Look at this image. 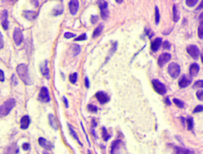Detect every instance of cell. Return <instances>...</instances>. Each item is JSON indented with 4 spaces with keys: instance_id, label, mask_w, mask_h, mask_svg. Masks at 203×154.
Wrapping results in <instances>:
<instances>
[{
    "instance_id": "cell-14",
    "label": "cell",
    "mask_w": 203,
    "mask_h": 154,
    "mask_svg": "<svg viewBox=\"0 0 203 154\" xmlns=\"http://www.w3.org/2000/svg\"><path fill=\"white\" fill-rule=\"evenodd\" d=\"M79 9V1L77 0H72L69 2V11L71 15H76Z\"/></svg>"
},
{
    "instance_id": "cell-24",
    "label": "cell",
    "mask_w": 203,
    "mask_h": 154,
    "mask_svg": "<svg viewBox=\"0 0 203 154\" xmlns=\"http://www.w3.org/2000/svg\"><path fill=\"white\" fill-rule=\"evenodd\" d=\"M24 16H25V18H26L27 20H29V21H31V20H34V18L36 17V13L34 12V11H25L24 12Z\"/></svg>"
},
{
    "instance_id": "cell-37",
    "label": "cell",
    "mask_w": 203,
    "mask_h": 154,
    "mask_svg": "<svg viewBox=\"0 0 203 154\" xmlns=\"http://www.w3.org/2000/svg\"><path fill=\"white\" fill-rule=\"evenodd\" d=\"M76 36L75 34H72V33H69V32H67L64 34V38H67V39H69V38H75V37Z\"/></svg>"
},
{
    "instance_id": "cell-12",
    "label": "cell",
    "mask_w": 203,
    "mask_h": 154,
    "mask_svg": "<svg viewBox=\"0 0 203 154\" xmlns=\"http://www.w3.org/2000/svg\"><path fill=\"white\" fill-rule=\"evenodd\" d=\"M95 96H96L97 99H98V101L101 104L106 103V102H109V100H110V98L108 97V95L102 92H97Z\"/></svg>"
},
{
    "instance_id": "cell-50",
    "label": "cell",
    "mask_w": 203,
    "mask_h": 154,
    "mask_svg": "<svg viewBox=\"0 0 203 154\" xmlns=\"http://www.w3.org/2000/svg\"><path fill=\"white\" fill-rule=\"evenodd\" d=\"M64 102H65V106H66V107H68V100H67L65 97H64Z\"/></svg>"
},
{
    "instance_id": "cell-53",
    "label": "cell",
    "mask_w": 203,
    "mask_h": 154,
    "mask_svg": "<svg viewBox=\"0 0 203 154\" xmlns=\"http://www.w3.org/2000/svg\"><path fill=\"white\" fill-rule=\"evenodd\" d=\"M201 62H202V64H203V51H202V52L201 53Z\"/></svg>"
},
{
    "instance_id": "cell-9",
    "label": "cell",
    "mask_w": 203,
    "mask_h": 154,
    "mask_svg": "<svg viewBox=\"0 0 203 154\" xmlns=\"http://www.w3.org/2000/svg\"><path fill=\"white\" fill-rule=\"evenodd\" d=\"M192 82V78L188 75H183L178 80V85L180 88H187L189 86Z\"/></svg>"
},
{
    "instance_id": "cell-13",
    "label": "cell",
    "mask_w": 203,
    "mask_h": 154,
    "mask_svg": "<svg viewBox=\"0 0 203 154\" xmlns=\"http://www.w3.org/2000/svg\"><path fill=\"white\" fill-rule=\"evenodd\" d=\"M41 74H42L47 79H49V69H48V61H45L41 65Z\"/></svg>"
},
{
    "instance_id": "cell-4",
    "label": "cell",
    "mask_w": 203,
    "mask_h": 154,
    "mask_svg": "<svg viewBox=\"0 0 203 154\" xmlns=\"http://www.w3.org/2000/svg\"><path fill=\"white\" fill-rule=\"evenodd\" d=\"M98 7L100 8L101 11L102 18L103 20H106L109 17V11H108V3L106 1H98Z\"/></svg>"
},
{
    "instance_id": "cell-10",
    "label": "cell",
    "mask_w": 203,
    "mask_h": 154,
    "mask_svg": "<svg viewBox=\"0 0 203 154\" xmlns=\"http://www.w3.org/2000/svg\"><path fill=\"white\" fill-rule=\"evenodd\" d=\"M171 54L169 53H162L158 58V65H160V67H163L164 65H165L166 63H168V61L171 60Z\"/></svg>"
},
{
    "instance_id": "cell-26",
    "label": "cell",
    "mask_w": 203,
    "mask_h": 154,
    "mask_svg": "<svg viewBox=\"0 0 203 154\" xmlns=\"http://www.w3.org/2000/svg\"><path fill=\"white\" fill-rule=\"evenodd\" d=\"M68 127H69L70 132H71V134L74 137V138H75V139L76 140L77 142H78V143H79V144H80V145H82V144H81L80 141H79V139L78 136H77V134H76V133H75V131L74 130L73 127H72V126H71V125H70V124H68Z\"/></svg>"
},
{
    "instance_id": "cell-15",
    "label": "cell",
    "mask_w": 203,
    "mask_h": 154,
    "mask_svg": "<svg viewBox=\"0 0 203 154\" xmlns=\"http://www.w3.org/2000/svg\"><path fill=\"white\" fill-rule=\"evenodd\" d=\"M38 142H39V145H41V147H43V148H45V149H51L53 148L52 144L50 142H48V141H47L46 139H45V138H40L39 139H38Z\"/></svg>"
},
{
    "instance_id": "cell-11",
    "label": "cell",
    "mask_w": 203,
    "mask_h": 154,
    "mask_svg": "<svg viewBox=\"0 0 203 154\" xmlns=\"http://www.w3.org/2000/svg\"><path fill=\"white\" fill-rule=\"evenodd\" d=\"M18 152V147L16 143H12L7 147L3 154H17Z\"/></svg>"
},
{
    "instance_id": "cell-2",
    "label": "cell",
    "mask_w": 203,
    "mask_h": 154,
    "mask_svg": "<svg viewBox=\"0 0 203 154\" xmlns=\"http://www.w3.org/2000/svg\"><path fill=\"white\" fill-rule=\"evenodd\" d=\"M16 104L15 99L11 98L3 102L2 106H0V117H5L11 112V110L14 107Z\"/></svg>"
},
{
    "instance_id": "cell-7",
    "label": "cell",
    "mask_w": 203,
    "mask_h": 154,
    "mask_svg": "<svg viewBox=\"0 0 203 154\" xmlns=\"http://www.w3.org/2000/svg\"><path fill=\"white\" fill-rule=\"evenodd\" d=\"M13 38H14V41L17 45H21V43L23 41V35H22V32L20 29V28L17 27L14 29Z\"/></svg>"
},
{
    "instance_id": "cell-43",
    "label": "cell",
    "mask_w": 203,
    "mask_h": 154,
    "mask_svg": "<svg viewBox=\"0 0 203 154\" xmlns=\"http://www.w3.org/2000/svg\"><path fill=\"white\" fill-rule=\"evenodd\" d=\"M11 80H12V84L14 86L18 84V80H17V78H15V75H14V74L12 75V79H11Z\"/></svg>"
},
{
    "instance_id": "cell-39",
    "label": "cell",
    "mask_w": 203,
    "mask_h": 154,
    "mask_svg": "<svg viewBox=\"0 0 203 154\" xmlns=\"http://www.w3.org/2000/svg\"><path fill=\"white\" fill-rule=\"evenodd\" d=\"M86 39H87V35H86V34H83L81 36L75 38V41H85Z\"/></svg>"
},
{
    "instance_id": "cell-18",
    "label": "cell",
    "mask_w": 203,
    "mask_h": 154,
    "mask_svg": "<svg viewBox=\"0 0 203 154\" xmlns=\"http://www.w3.org/2000/svg\"><path fill=\"white\" fill-rule=\"evenodd\" d=\"M30 123V119L28 115H25L21 118V128L22 129H26Z\"/></svg>"
},
{
    "instance_id": "cell-40",
    "label": "cell",
    "mask_w": 203,
    "mask_h": 154,
    "mask_svg": "<svg viewBox=\"0 0 203 154\" xmlns=\"http://www.w3.org/2000/svg\"><path fill=\"white\" fill-rule=\"evenodd\" d=\"M102 132H103V138L105 141H107V140L110 138V135L107 134L106 132V129H105V128H102Z\"/></svg>"
},
{
    "instance_id": "cell-30",
    "label": "cell",
    "mask_w": 203,
    "mask_h": 154,
    "mask_svg": "<svg viewBox=\"0 0 203 154\" xmlns=\"http://www.w3.org/2000/svg\"><path fill=\"white\" fill-rule=\"evenodd\" d=\"M69 80L71 84H75L77 81V73L74 72V73L71 74L69 76Z\"/></svg>"
},
{
    "instance_id": "cell-21",
    "label": "cell",
    "mask_w": 203,
    "mask_h": 154,
    "mask_svg": "<svg viewBox=\"0 0 203 154\" xmlns=\"http://www.w3.org/2000/svg\"><path fill=\"white\" fill-rule=\"evenodd\" d=\"M48 121H49V123L50 125H51V126H52L55 130H56V129H58V126H57L55 116H54L53 115H52V114H50V115H48Z\"/></svg>"
},
{
    "instance_id": "cell-8",
    "label": "cell",
    "mask_w": 203,
    "mask_h": 154,
    "mask_svg": "<svg viewBox=\"0 0 203 154\" xmlns=\"http://www.w3.org/2000/svg\"><path fill=\"white\" fill-rule=\"evenodd\" d=\"M39 99L43 102H48L50 101L49 92H48V88L45 87H43L40 91Z\"/></svg>"
},
{
    "instance_id": "cell-6",
    "label": "cell",
    "mask_w": 203,
    "mask_h": 154,
    "mask_svg": "<svg viewBox=\"0 0 203 154\" xmlns=\"http://www.w3.org/2000/svg\"><path fill=\"white\" fill-rule=\"evenodd\" d=\"M187 51L193 59L198 60V58L199 57L200 50L199 48H198L196 45H189V46H187Z\"/></svg>"
},
{
    "instance_id": "cell-41",
    "label": "cell",
    "mask_w": 203,
    "mask_h": 154,
    "mask_svg": "<svg viewBox=\"0 0 203 154\" xmlns=\"http://www.w3.org/2000/svg\"><path fill=\"white\" fill-rule=\"evenodd\" d=\"M3 45H4L3 36H2V34H1V32H0V50L3 48Z\"/></svg>"
},
{
    "instance_id": "cell-25",
    "label": "cell",
    "mask_w": 203,
    "mask_h": 154,
    "mask_svg": "<svg viewBox=\"0 0 203 154\" xmlns=\"http://www.w3.org/2000/svg\"><path fill=\"white\" fill-rule=\"evenodd\" d=\"M103 29V25L102 24H100L97 28H95V31L93 33V38H96V37L99 36L100 34H101L102 31Z\"/></svg>"
},
{
    "instance_id": "cell-33",
    "label": "cell",
    "mask_w": 203,
    "mask_h": 154,
    "mask_svg": "<svg viewBox=\"0 0 203 154\" xmlns=\"http://www.w3.org/2000/svg\"><path fill=\"white\" fill-rule=\"evenodd\" d=\"M155 15H156V24L158 25L160 22V12H159V9L157 7L155 8Z\"/></svg>"
},
{
    "instance_id": "cell-34",
    "label": "cell",
    "mask_w": 203,
    "mask_h": 154,
    "mask_svg": "<svg viewBox=\"0 0 203 154\" xmlns=\"http://www.w3.org/2000/svg\"><path fill=\"white\" fill-rule=\"evenodd\" d=\"M177 152H178V154H191V152L189 150L181 149V148H177Z\"/></svg>"
},
{
    "instance_id": "cell-1",
    "label": "cell",
    "mask_w": 203,
    "mask_h": 154,
    "mask_svg": "<svg viewBox=\"0 0 203 154\" xmlns=\"http://www.w3.org/2000/svg\"><path fill=\"white\" fill-rule=\"evenodd\" d=\"M16 71L18 76L20 77V79L22 80V82L25 85H31L32 82H31L30 77H29V69L26 65H25V64L19 65L17 67Z\"/></svg>"
},
{
    "instance_id": "cell-54",
    "label": "cell",
    "mask_w": 203,
    "mask_h": 154,
    "mask_svg": "<svg viewBox=\"0 0 203 154\" xmlns=\"http://www.w3.org/2000/svg\"><path fill=\"white\" fill-rule=\"evenodd\" d=\"M43 153H44V154H50V153H49V152H46V151H45V152H43Z\"/></svg>"
},
{
    "instance_id": "cell-17",
    "label": "cell",
    "mask_w": 203,
    "mask_h": 154,
    "mask_svg": "<svg viewBox=\"0 0 203 154\" xmlns=\"http://www.w3.org/2000/svg\"><path fill=\"white\" fill-rule=\"evenodd\" d=\"M199 65H198V64H196V63H194V64H192V65H191V67H190V75L192 77L196 76V75H198V72H199Z\"/></svg>"
},
{
    "instance_id": "cell-51",
    "label": "cell",
    "mask_w": 203,
    "mask_h": 154,
    "mask_svg": "<svg viewBox=\"0 0 203 154\" xmlns=\"http://www.w3.org/2000/svg\"><path fill=\"white\" fill-rule=\"evenodd\" d=\"M202 7H203V1H201V4H200L199 7H198L197 8V10H200V9H201V8H202Z\"/></svg>"
},
{
    "instance_id": "cell-29",
    "label": "cell",
    "mask_w": 203,
    "mask_h": 154,
    "mask_svg": "<svg viewBox=\"0 0 203 154\" xmlns=\"http://www.w3.org/2000/svg\"><path fill=\"white\" fill-rule=\"evenodd\" d=\"M187 128L189 130H191L194 128V121H193L192 118H189L187 119Z\"/></svg>"
},
{
    "instance_id": "cell-38",
    "label": "cell",
    "mask_w": 203,
    "mask_h": 154,
    "mask_svg": "<svg viewBox=\"0 0 203 154\" xmlns=\"http://www.w3.org/2000/svg\"><path fill=\"white\" fill-rule=\"evenodd\" d=\"M196 96L200 101H203V91H198L196 92Z\"/></svg>"
},
{
    "instance_id": "cell-22",
    "label": "cell",
    "mask_w": 203,
    "mask_h": 154,
    "mask_svg": "<svg viewBox=\"0 0 203 154\" xmlns=\"http://www.w3.org/2000/svg\"><path fill=\"white\" fill-rule=\"evenodd\" d=\"M71 52H72V56H73V57H75V56H77L78 54H79V52H80L81 51L80 46H79V45H76V44H73L71 47Z\"/></svg>"
},
{
    "instance_id": "cell-44",
    "label": "cell",
    "mask_w": 203,
    "mask_h": 154,
    "mask_svg": "<svg viewBox=\"0 0 203 154\" xmlns=\"http://www.w3.org/2000/svg\"><path fill=\"white\" fill-rule=\"evenodd\" d=\"M5 80V76H4V72L3 71H2V70L0 69V81H3Z\"/></svg>"
},
{
    "instance_id": "cell-36",
    "label": "cell",
    "mask_w": 203,
    "mask_h": 154,
    "mask_svg": "<svg viewBox=\"0 0 203 154\" xmlns=\"http://www.w3.org/2000/svg\"><path fill=\"white\" fill-rule=\"evenodd\" d=\"M194 88H203V80H198L194 84Z\"/></svg>"
},
{
    "instance_id": "cell-23",
    "label": "cell",
    "mask_w": 203,
    "mask_h": 154,
    "mask_svg": "<svg viewBox=\"0 0 203 154\" xmlns=\"http://www.w3.org/2000/svg\"><path fill=\"white\" fill-rule=\"evenodd\" d=\"M179 11H178L176 5H174V7H173V20H174V22H178L179 20Z\"/></svg>"
},
{
    "instance_id": "cell-5",
    "label": "cell",
    "mask_w": 203,
    "mask_h": 154,
    "mask_svg": "<svg viewBox=\"0 0 203 154\" xmlns=\"http://www.w3.org/2000/svg\"><path fill=\"white\" fill-rule=\"evenodd\" d=\"M151 83H152V86H153L154 90L157 93H159L160 95H164V94L166 93L165 86L160 81L157 80V79H153V80L151 81Z\"/></svg>"
},
{
    "instance_id": "cell-52",
    "label": "cell",
    "mask_w": 203,
    "mask_h": 154,
    "mask_svg": "<svg viewBox=\"0 0 203 154\" xmlns=\"http://www.w3.org/2000/svg\"><path fill=\"white\" fill-rule=\"evenodd\" d=\"M166 102L168 103V105H171V102L169 101V98H167V99H166Z\"/></svg>"
},
{
    "instance_id": "cell-35",
    "label": "cell",
    "mask_w": 203,
    "mask_h": 154,
    "mask_svg": "<svg viewBox=\"0 0 203 154\" xmlns=\"http://www.w3.org/2000/svg\"><path fill=\"white\" fill-rule=\"evenodd\" d=\"M88 111H91V112H97V111H98L97 106H94V105H92V104H89V105H88Z\"/></svg>"
},
{
    "instance_id": "cell-49",
    "label": "cell",
    "mask_w": 203,
    "mask_h": 154,
    "mask_svg": "<svg viewBox=\"0 0 203 154\" xmlns=\"http://www.w3.org/2000/svg\"><path fill=\"white\" fill-rule=\"evenodd\" d=\"M199 21H200V22H203V11L201 12V15H200V17H199Z\"/></svg>"
},
{
    "instance_id": "cell-55",
    "label": "cell",
    "mask_w": 203,
    "mask_h": 154,
    "mask_svg": "<svg viewBox=\"0 0 203 154\" xmlns=\"http://www.w3.org/2000/svg\"><path fill=\"white\" fill-rule=\"evenodd\" d=\"M116 2H118V3H121V2H122V1H118V0H117V1H116Z\"/></svg>"
},
{
    "instance_id": "cell-32",
    "label": "cell",
    "mask_w": 203,
    "mask_h": 154,
    "mask_svg": "<svg viewBox=\"0 0 203 154\" xmlns=\"http://www.w3.org/2000/svg\"><path fill=\"white\" fill-rule=\"evenodd\" d=\"M197 2H198V0H187V1H186L187 5L188 6V7H192L196 5Z\"/></svg>"
},
{
    "instance_id": "cell-3",
    "label": "cell",
    "mask_w": 203,
    "mask_h": 154,
    "mask_svg": "<svg viewBox=\"0 0 203 154\" xmlns=\"http://www.w3.org/2000/svg\"><path fill=\"white\" fill-rule=\"evenodd\" d=\"M168 71L169 75L172 77L173 79H176V78H178V75H179L181 69H180L179 65H178L177 63L173 62L169 65Z\"/></svg>"
},
{
    "instance_id": "cell-20",
    "label": "cell",
    "mask_w": 203,
    "mask_h": 154,
    "mask_svg": "<svg viewBox=\"0 0 203 154\" xmlns=\"http://www.w3.org/2000/svg\"><path fill=\"white\" fill-rule=\"evenodd\" d=\"M121 141H115L112 143L111 145V154H118V151H119L120 145H121Z\"/></svg>"
},
{
    "instance_id": "cell-28",
    "label": "cell",
    "mask_w": 203,
    "mask_h": 154,
    "mask_svg": "<svg viewBox=\"0 0 203 154\" xmlns=\"http://www.w3.org/2000/svg\"><path fill=\"white\" fill-rule=\"evenodd\" d=\"M63 11H64V9H63V7L58 6V7H56L53 10L54 15H55V16H57V15H61V14L63 13Z\"/></svg>"
},
{
    "instance_id": "cell-42",
    "label": "cell",
    "mask_w": 203,
    "mask_h": 154,
    "mask_svg": "<svg viewBox=\"0 0 203 154\" xmlns=\"http://www.w3.org/2000/svg\"><path fill=\"white\" fill-rule=\"evenodd\" d=\"M201 111H203V106L199 105L194 110V113H198V112H201Z\"/></svg>"
},
{
    "instance_id": "cell-47",
    "label": "cell",
    "mask_w": 203,
    "mask_h": 154,
    "mask_svg": "<svg viewBox=\"0 0 203 154\" xmlns=\"http://www.w3.org/2000/svg\"><path fill=\"white\" fill-rule=\"evenodd\" d=\"M22 148L24 149V150H28L29 148V145L28 143H24L22 145Z\"/></svg>"
},
{
    "instance_id": "cell-45",
    "label": "cell",
    "mask_w": 203,
    "mask_h": 154,
    "mask_svg": "<svg viewBox=\"0 0 203 154\" xmlns=\"http://www.w3.org/2000/svg\"><path fill=\"white\" fill-rule=\"evenodd\" d=\"M170 47H171V45H170L169 42H168V41H165V42L164 43V48H167V49H169Z\"/></svg>"
},
{
    "instance_id": "cell-27",
    "label": "cell",
    "mask_w": 203,
    "mask_h": 154,
    "mask_svg": "<svg viewBox=\"0 0 203 154\" xmlns=\"http://www.w3.org/2000/svg\"><path fill=\"white\" fill-rule=\"evenodd\" d=\"M198 35L200 39L203 38V22H200L198 28Z\"/></svg>"
},
{
    "instance_id": "cell-46",
    "label": "cell",
    "mask_w": 203,
    "mask_h": 154,
    "mask_svg": "<svg viewBox=\"0 0 203 154\" xmlns=\"http://www.w3.org/2000/svg\"><path fill=\"white\" fill-rule=\"evenodd\" d=\"M98 16H95V15H93V16L91 17V22H92L93 24H95V22H96L97 21H98Z\"/></svg>"
},
{
    "instance_id": "cell-16",
    "label": "cell",
    "mask_w": 203,
    "mask_h": 154,
    "mask_svg": "<svg viewBox=\"0 0 203 154\" xmlns=\"http://www.w3.org/2000/svg\"><path fill=\"white\" fill-rule=\"evenodd\" d=\"M161 44H162V38H157L154 40L151 44V49L153 52H156L159 49V48L160 47Z\"/></svg>"
},
{
    "instance_id": "cell-31",
    "label": "cell",
    "mask_w": 203,
    "mask_h": 154,
    "mask_svg": "<svg viewBox=\"0 0 203 154\" xmlns=\"http://www.w3.org/2000/svg\"><path fill=\"white\" fill-rule=\"evenodd\" d=\"M173 102H175V104L179 108H183L184 107V102H182L181 100H179V99H173Z\"/></svg>"
},
{
    "instance_id": "cell-48",
    "label": "cell",
    "mask_w": 203,
    "mask_h": 154,
    "mask_svg": "<svg viewBox=\"0 0 203 154\" xmlns=\"http://www.w3.org/2000/svg\"><path fill=\"white\" fill-rule=\"evenodd\" d=\"M85 84H86V87H87V88H89V86H90V83H89V79H88V77H86L85 78Z\"/></svg>"
},
{
    "instance_id": "cell-19",
    "label": "cell",
    "mask_w": 203,
    "mask_h": 154,
    "mask_svg": "<svg viewBox=\"0 0 203 154\" xmlns=\"http://www.w3.org/2000/svg\"><path fill=\"white\" fill-rule=\"evenodd\" d=\"M7 18H8V13L7 11H3L2 15V26L3 27V29L5 30H7L8 29V25H9V22H8V20H7Z\"/></svg>"
}]
</instances>
